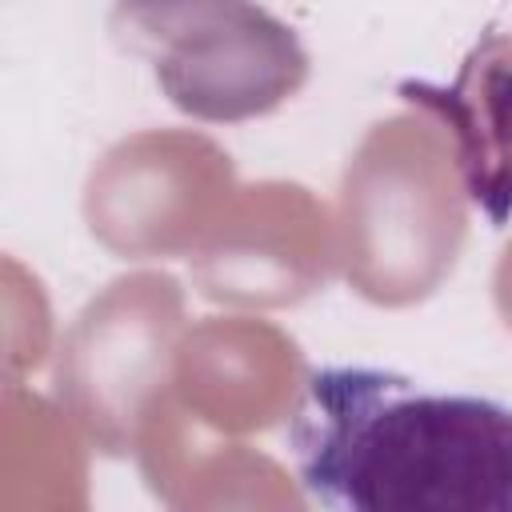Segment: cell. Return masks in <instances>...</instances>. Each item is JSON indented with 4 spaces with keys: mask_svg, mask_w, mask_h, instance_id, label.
<instances>
[{
    "mask_svg": "<svg viewBox=\"0 0 512 512\" xmlns=\"http://www.w3.org/2000/svg\"><path fill=\"white\" fill-rule=\"evenodd\" d=\"M304 492L340 512H512V408L392 368H312L288 420Z\"/></svg>",
    "mask_w": 512,
    "mask_h": 512,
    "instance_id": "cell-1",
    "label": "cell"
},
{
    "mask_svg": "<svg viewBox=\"0 0 512 512\" xmlns=\"http://www.w3.org/2000/svg\"><path fill=\"white\" fill-rule=\"evenodd\" d=\"M424 96H440L456 128L472 200L504 216L512 208V28L492 32L464 60L452 88Z\"/></svg>",
    "mask_w": 512,
    "mask_h": 512,
    "instance_id": "cell-2",
    "label": "cell"
}]
</instances>
